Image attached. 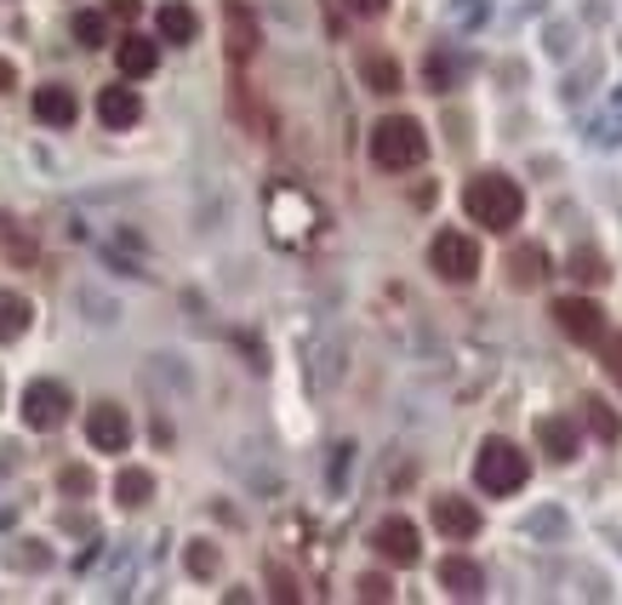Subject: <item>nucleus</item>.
<instances>
[{
    "instance_id": "f257e3e1",
    "label": "nucleus",
    "mask_w": 622,
    "mask_h": 605,
    "mask_svg": "<svg viewBox=\"0 0 622 605\" xmlns=\"http://www.w3.org/2000/svg\"><path fill=\"white\" fill-rule=\"evenodd\" d=\"M463 212L491 234H508L519 223V212H526V189H519L514 178H503V172H480L463 189Z\"/></svg>"
},
{
    "instance_id": "f03ea898",
    "label": "nucleus",
    "mask_w": 622,
    "mask_h": 605,
    "mask_svg": "<svg viewBox=\"0 0 622 605\" xmlns=\"http://www.w3.org/2000/svg\"><path fill=\"white\" fill-rule=\"evenodd\" d=\"M422 155H429V131L411 115H383L372 126V160L383 172H411V166H422Z\"/></svg>"
},
{
    "instance_id": "7ed1b4c3",
    "label": "nucleus",
    "mask_w": 622,
    "mask_h": 605,
    "mask_svg": "<svg viewBox=\"0 0 622 605\" xmlns=\"http://www.w3.org/2000/svg\"><path fill=\"white\" fill-rule=\"evenodd\" d=\"M526 452H519L514 441H485L480 457H474V480L485 497H514L519 486H526Z\"/></svg>"
},
{
    "instance_id": "20e7f679",
    "label": "nucleus",
    "mask_w": 622,
    "mask_h": 605,
    "mask_svg": "<svg viewBox=\"0 0 622 605\" xmlns=\"http://www.w3.org/2000/svg\"><path fill=\"white\" fill-rule=\"evenodd\" d=\"M429 263H435V275L451 280V286H463L480 275V241L463 229H440L435 241H429Z\"/></svg>"
},
{
    "instance_id": "39448f33",
    "label": "nucleus",
    "mask_w": 622,
    "mask_h": 605,
    "mask_svg": "<svg viewBox=\"0 0 622 605\" xmlns=\"http://www.w3.org/2000/svg\"><path fill=\"white\" fill-rule=\"evenodd\" d=\"M554 326H560L571 343H605V309L594 297H560L554 302Z\"/></svg>"
},
{
    "instance_id": "423d86ee",
    "label": "nucleus",
    "mask_w": 622,
    "mask_h": 605,
    "mask_svg": "<svg viewBox=\"0 0 622 605\" xmlns=\"http://www.w3.org/2000/svg\"><path fill=\"white\" fill-rule=\"evenodd\" d=\"M86 441L97 452H126L132 446V417H126L115 400H97V406L86 412Z\"/></svg>"
},
{
    "instance_id": "0eeeda50",
    "label": "nucleus",
    "mask_w": 622,
    "mask_h": 605,
    "mask_svg": "<svg viewBox=\"0 0 622 605\" xmlns=\"http://www.w3.org/2000/svg\"><path fill=\"white\" fill-rule=\"evenodd\" d=\"M69 417V389L63 383H29L23 389V423L29 428H57Z\"/></svg>"
},
{
    "instance_id": "6e6552de",
    "label": "nucleus",
    "mask_w": 622,
    "mask_h": 605,
    "mask_svg": "<svg viewBox=\"0 0 622 605\" xmlns=\"http://www.w3.org/2000/svg\"><path fill=\"white\" fill-rule=\"evenodd\" d=\"M372 549H377L388 565H417V554H422L411 520H383V526L372 531Z\"/></svg>"
},
{
    "instance_id": "1a4fd4ad",
    "label": "nucleus",
    "mask_w": 622,
    "mask_h": 605,
    "mask_svg": "<svg viewBox=\"0 0 622 605\" xmlns=\"http://www.w3.org/2000/svg\"><path fill=\"white\" fill-rule=\"evenodd\" d=\"M435 531L440 537H451V543H469V537L480 531V509H474V502L469 497H435Z\"/></svg>"
},
{
    "instance_id": "9d476101",
    "label": "nucleus",
    "mask_w": 622,
    "mask_h": 605,
    "mask_svg": "<svg viewBox=\"0 0 622 605\" xmlns=\"http://www.w3.org/2000/svg\"><path fill=\"white\" fill-rule=\"evenodd\" d=\"M97 120L115 126V131L138 126V120H143V97H138L132 86H104V92H97Z\"/></svg>"
},
{
    "instance_id": "9b49d317",
    "label": "nucleus",
    "mask_w": 622,
    "mask_h": 605,
    "mask_svg": "<svg viewBox=\"0 0 622 605\" xmlns=\"http://www.w3.org/2000/svg\"><path fill=\"white\" fill-rule=\"evenodd\" d=\"M115 63H120L126 81H143V75H154V63H160V41H149V35H120V41H115Z\"/></svg>"
},
{
    "instance_id": "f8f14e48",
    "label": "nucleus",
    "mask_w": 622,
    "mask_h": 605,
    "mask_svg": "<svg viewBox=\"0 0 622 605\" xmlns=\"http://www.w3.org/2000/svg\"><path fill=\"white\" fill-rule=\"evenodd\" d=\"M440 583H446L457 599H480V594H485V571H480L474 560H463V554H451V560H440Z\"/></svg>"
},
{
    "instance_id": "ddd939ff",
    "label": "nucleus",
    "mask_w": 622,
    "mask_h": 605,
    "mask_svg": "<svg viewBox=\"0 0 622 605\" xmlns=\"http://www.w3.org/2000/svg\"><path fill=\"white\" fill-rule=\"evenodd\" d=\"M75 115H81V104H75L69 86H41V92H35V120H46V126H75Z\"/></svg>"
},
{
    "instance_id": "4468645a",
    "label": "nucleus",
    "mask_w": 622,
    "mask_h": 605,
    "mask_svg": "<svg viewBox=\"0 0 622 605\" xmlns=\"http://www.w3.org/2000/svg\"><path fill=\"white\" fill-rule=\"evenodd\" d=\"M154 29H160V41H172V46H189L194 41V29H201V18H194L183 0H167V7L154 12Z\"/></svg>"
},
{
    "instance_id": "2eb2a0df",
    "label": "nucleus",
    "mask_w": 622,
    "mask_h": 605,
    "mask_svg": "<svg viewBox=\"0 0 622 605\" xmlns=\"http://www.w3.org/2000/svg\"><path fill=\"white\" fill-rule=\"evenodd\" d=\"M537 446H543L554 463H571V457H577V428H571V417H543V423H537Z\"/></svg>"
},
{
    "instance_id": "dca6fc26",
    "label": "nucleus",
    "mask_w": 622,
    "mask_h": 605,
    "mask_svg": "<svg viewBox=\"0 0 622 605\" xmlns=\"http://www.w3.org/2000/svg\"><path fill=\"white\" fill-rule=\"evenodd\" d=\"M360 81L388 97V92H400V63L388 52H366V57H360Z\"/></svg>"
},
{
    "instance_id": "f3484780",
    "label": "nucleus",
    "mask_w": 622,
    "mask_h": 605,
    "mask_svg": "<svg viewBox=\"0 0 622 605\" xmlns=\"http://www.w3.org/2000/svg\"><path fill=\"white\" fill-rule=\"evenodd\" d=\"M548 257H543V246H514V257H508V280L519 286V291H532V286H543V268Z\"/></svg>"
},
{
    "instance_id": "a211bd4d",
    "label": "nucleus",
    "mask_w": 622,
    "mask_h": 605,
    "mask_svg": "<svg viewBox=\"0 0 622 605\" xmlns=\"http://www.w3.org/2000/svg\"><path fill=\"white\" fill-rule=\"evenodd\" d=\"M29 331V297L18 291H0V343H12Z\"/></svg>"
},
{
    "instance_id": "6ab92c4d",
    "label": "nucleus",
    "mask_w": 622,
    "mask_h": 605,
    "mask_svg": "<svg viewBox=\"0 0 622 605\" xmlns=\"http://www.w3.org/2000/svg\"><path fill=\"white\" fill-rule=\"evenodd\" d=\"M149 491H154V480L143 475V468H126V475L115 480V497H120V509H143V502H149Z\"/></svg>"
},
{
    "instance_id": "aec40b11",
    "label": "nucleus",
    "mask_w": 622,
    "mask_h": 605,
    "mask_svg": "<svg viewBox=\"0 0 622 605\" xmlns=\"http://www.w3.org/2000/svg\"><path fill=\"white\" fill-rule=\"evenodd\" d=\"M257 46V29H251V18L235 7V12H228V52H235V57H246Z\"/></svg>"
},
{
    "instance_id": "412c9836",
    "label": "nucleus",
    "mask_w": 622,
    "mask_h": 605,
    "mask_svg": "<svg viewBox=\"0 0 622 605\" xmlns=\"http://www.w3.org/2000/svg\"><path fill=\"white\" fill-rule=\"evenodd\" d=\"M582 406H588V423H594L600 441H622V423H616V412L605 406V400H582Z\"/></svg>"
},
{
    "instance_id": "4be33fe9",
    "label": "nucleus",
    "mask_w": 622,
    "mask_h": 605,
    "mask_svg": "<svg viewBox=\"0 0 622 605\" xmlns=\"http://www.w3.org/2000/svg\"><path fill=\"white\" fill-rule=\"evenodd\" d=\"M75 41H81V46H104V41H109L104 12H81V18H75Z\"/></svg>"
},
{
    "instance_id": "5701e85b",
    "label": "nucleus",
    "mask_w": 622,
    "mask_h": 605,
    "mask_svg": "<svg viewBox=\"0 0 622 605\" xmlns=\"http://www.w3.org/2000/svg\"><path fill=\"white\" fill-rule=\"evenodd\" d=\"M571 275H577V280H588V286H594V280H605V263H600V252H577V257H571Z\"/></svg>"
},
{
    "instance_id": "b1692460",
    "label": "nucleus",
    "mask_w": 622,
    "mask_h": 605,
    "mask_svg": "<svg viewBox=\"0 0 622 605\" xmlns=\"http://www.w3.org/2000/svg\"><path fill=\"white\" fill-rule=\"evenodd\" d=\"M388 594H395V583L377 577V571H366V577H360V599H388Z\"/></svg>"
},
{
    "instance_id": "393cba45",
    "label": "nucleus",
    "mask_w": 622,
    "mask_h": 605,
    "mask_svg": "<svg viewBox=\"0 0 622 605\" xmlns=\"http://www.w3.org/2000/svg\"><path fill=\"white\" fill-rule=\"evenodd\" d=\"M189 571H201V577H212V571H217V549H189Z\"/></svg>"
},
{
    "instance_id": "a878e982",
    "label": "nucleus",
    "mask_w": 622,
    "mask_h": 605,
    "mask_svg": "<svg viewBox=\"0 0 622 605\" xmlns=\"http://www.w3.org/2000/svg\"><path fill=\"white\" fill-rule=\"evenodd\" d=\"M605 372H611V383L622 389V338H605Z\"/></svg>"
},
{
    "instance_id": "bb28decb",
    "label": "nucleus",
    "mask_w": 622,
    "mask_h": 605,
    "mask_svg": "<svg viewBox=\"0 0 622 605\" xmlns=\"http://www.w3.org/2000/svg\"><path fill=\"white\" fill-rule=\"evenodd\" d=\"M343 7H348L354 18H383V12H388V0H343Z\"/></svg>"
},
{
    "instance_id": "cd10ccee",
    "label": "nucleus",
    "mask_w": 622,
    "mask_h": 605,
    "mask_svg": "<svg viewBox=\"0 0 622 605\" xmlns=\"http://www.w3.org/2000/svg\"><path fill=\"white\" fill-rule=\"evenodd\" d=\"M429 86H435V92L451 86V63H446V57H429Z\"/></svg>"
},
{
    "instance_id": "c85d7f7f",
    "label": "nucleus",
    "mask_w": 622,
    "mask_h": 605,
    "mask_svg": "<svg viewBox=\"0 0 622 605\" xmlns=\"http://www.w3.org/2000/svg\"><path fill=\"white\" fill-rule=\"evenodd\" d=\"M63 491H92V475L86 468H63Z\"/></svg>"
},
{
    "instance_id": "c756f323",
    "label": "nucleus",
    "mask_w": 622,
    "mask_h": 605,
    "mask_svg": "<svg viewBox=\"0 0 622 605\" xmlns=\"http://www.w3.org/2000/svg\"><path fill=\"white\" fill-rule=\"evenodd\" d=\"M109 18H138V0H104Z\"/></svg>"
},
{
    "instance_id": "7c9ffc66",
    "label": "nucleus",
    "mask_w": 622,
    "mask_h": 605,
    "mask_svg": "<svg viewBox=\"0 0 622 605\" xmlns=\"http://www.w3.org/2000/svg\"><path fill=\"white\" fill-rule=\"evenodd\" d=\"M12 86V63H0V92H7Z\"/></svg>"
}]
</instances>
